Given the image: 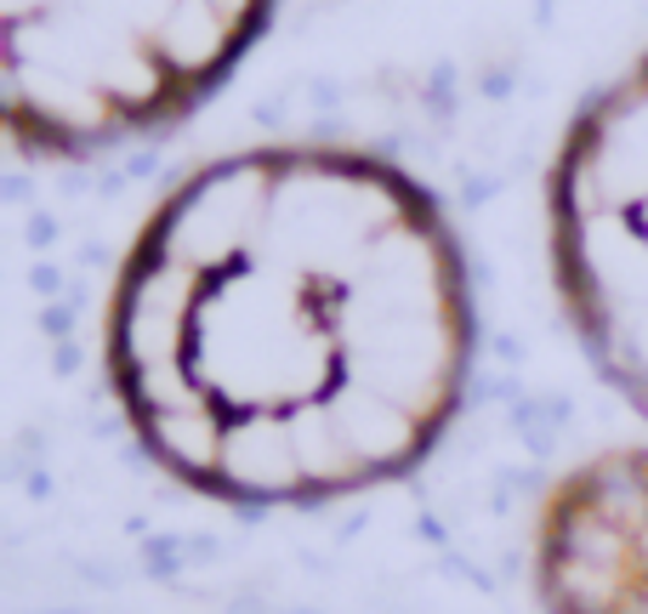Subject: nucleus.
Instances as JSON below:
<instances>
[{
	"mask_svg": "<svg viewBox=\"0 0 648 614\" xmlns=\"http://www.w3.org/2000/svg\"><path fill=\"white\" fill-rule=\"evenodd\" d=\"M529 580L546 614H648V450L569 467L535 512Z\"/></svg>",
	"mask_w": 648,
	"mask_h": 614,
	"instance_id": "20e7f679",
	"label": "nucleus"
},
{
	"mask_svg": "<svg viewBox=\"0 0 648 614\" xmlns=\"http://www.w3.org/2000/svg\"><path fill=\"white\" fill-rule=\"evenodd\" d=\"M273 0H0V109L29 160L165 131L251 52Z\"/></svg>",
	"mask_w": 648,
	"mask_h": 614,
	"instance_id": "f03ea898",
	"label": "nucleus"
},
{
	"mask_svg": "<svg viewBox=\"0 0 648 614\" xmlns=\"http://www.w3.org/2000/svg\"><path fill=\"white\" fill-rule=\"evenodd\" d=\"M546 245L580 348L648 416V57L563 131L546 177Z\"/></svg>",
	"mask_w": 648,
	"mask_h": 614,
	"instance_id": "7ed1b4c3",
	"label": "nucleus"
},
{
	"mask_svg": "<svg viewBox=\"0 0 648 614\" xmlns=\"http://www.w3.org/2000/svg\"><path fill=\"white\" fill-rule=\"evenodd\" d=\"M102 364L160 472L228 506H325L416 472L472 364L438 199L364 149L199 165L131 239Z\"/></svg>",
	"mask_w": 648,
	"mask_h": 614,
	"instance_id": "f257e3e1",
	"label": "nucleus"
}]
</instances>
